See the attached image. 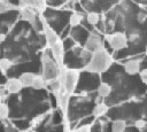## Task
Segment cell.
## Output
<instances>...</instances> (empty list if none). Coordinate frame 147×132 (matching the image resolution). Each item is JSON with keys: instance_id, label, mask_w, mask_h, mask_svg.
I'll use <instances>...</instances> for the list:
<instances>
[{"instance_id": "cb8c5ba5", "label": "cell", "mask_w": 147, "mask_h": 132, "mask_svg": "<svg viewBox=\"0 0 147 132\" xmlns=\"http://www.w3.org/2000/svg\"><path fill=\"white\" fill-rule=\"evenodd\" d=\"M8 78H6V73H0V85H5Z\"/></svg>"}, {"instance_id": "30bf717a", "label": "cell", "mask_w": 147, "mask_h": 132, "mask_svg": "<svg viewBox=\"0 0 147 132\" xmlns=\"http://www.w3.org/2000/svg\"><path fill=\"white\" fill-rule=\"evenodd\" d=\"M36 76H37V73H34V72L24 71V72H22V73L20 75L18 79H20V81L22 83L23 87H31L32 84H33V80H34Z\"/></svg>"}, {"instance_id": "484cf974", "label": "cell", "mask_w": 147, "mask_h": 132, "mask_svg": "<svg viewBox=\"0 0 147 132\" xmlns=\"http://www.w3.org/2000/svg\"><path fill=\"white\" fill-rule=\"evenodd\" d=\"M18 132H29L28 130H18Z\"/></svg>"}, {"instance_id": "7a4b0ae2", "label": "cell", "mask_w": 147, "mask_h": 132, "mask_svg": "<svg viewBox=\"0 0 147 132\" xmlns=\"http://www.w3.org/2000/svg\"><path fill=\"white\" fill-rule=\"evenodd\" d=\"M41 71H42L41 76L46 79V81L57 78L60 71V67L56 63V61L52 59L48 54H46V52L41 54Z\"/></svg>"}, {"instance_id": "ba28073f", "label": "cell", "mask_w": 147, "mask_h": 132, "mask_svg": "<svg viewBox=\"0 0 147 132\" xmlns=\"http://www.w3.org/2000/svg\"><path fill=\"white\" fill-rule=\"evenodd\" d=\"M3 86H5L6 91L8 92V94H17V93H20V92L23 90L22 83H21L20 79L16 78V77H10V78H8L7 81H6V84H5Z\"/></svg>"}, {"instance_id": "52a82bcc", "label": "cell", "mask_w": 147, "mask_h": 132, "mask_svg": "<svg viewBox=\"0 0 147 132\" xmlns=\"http://www.w3.org/2000/svg\"><path fill=\"white\" fill-rule=\"evenodd\" d=\"M53 53L54 60L56 61V63L59 64L60 69L63 70V59H64V44L62 42V40L60 39L53 47L49 48Z\"/></svg>"}, {"instance_id": "3957f363", "label": "cell", "mask_w": 147, "mask_h": 132, "mask_svg": "<svg viewBox=\"0 0 147 132\" xmlns=\"http://www.w3.org/2000/svg\"><path fill=\"white\" fill-rule=\"evenodd\" d=\"M105 39L114 51H122L129 46V39L124 32L118 31L114 33H107L105 34Z\"/></svg>"}, {"instance_id": "8fae6325", "label": "cell", "mask_w": 147, "mask_h": 132, "mask_svg": "<svg viewBox=\"0 0 147 132\" xmlns=\"http://www.w3.org/2000/svg\"><path fill=\"white\" fill-rule=\"evenodd\" d=\"M96 92H98L99 98H107V96H109L110 93H111V86H110L108 83L102 81V83L99 84V86H98V88H96Z\"/></svg>"}, {"instance_id": "ffe728a7", "label": "cell", "mask_w": 147, "mask_h": 132, "mask_svg": "<svg viewBox=\"0 0 147 132\" xmlns=\"http://www.w3.org/2000/svg\"><path fill=\"white\" fill-rule=\"evenodd\" d=\"M2 127L5 132H18V129L10 123H6L5 125H2Z\"/></svg>"}, {"instance_id": "e0dca14e", "label": "cell", "mask_w": 147, "mask_h": 132, "mask_svg": "<svg viewBox=\"0 0 147 132\" xmlns=\"http://www.w3.org/2000/svg\"><path fill=\"white\" fill-rule=\"evenodd\" d=\"M86 21L90 25H96L100 22V14L96 11H90L86 15Z\"/></svg>"}, {"instance_id": "ac0fdd59", "label": "cell", "mask_w": 147, "mask_h": 132, "mask_svg": "<svg viewBox=\"0 0 147 132\" xmlns=\"http://www.w3.org/2000/svg\"><path fill=\"white\" fill-rule=\"evenodd\" d=\"M10 114V109L8 107V104L0 102V121H6L8 118Z\"/></svg>"}, {"instance_id": "9c48e42d", "label": "cell", "mask_w": 147, "mask_h": 132, "mask_svg": "<svg viewBox=\"0 0 147 132\" xmlns=\"http://www.w3.org/2000/svg\"><path fill=\"white\" fill-rule=\"evenodd\" d=\"M140 60L130 59L124 63V71L127 75H137L140 71Z\"/></svg>"}, {"instance_id": "9a60e30c", "label": "cell", "mask_w": 147, "mask_h": 132, "mask_svg": "<svg viewBox=\"0 0 147 132\" xmlns=\"http://www.w3.org/2000/svg\"><path fill=\"white\" fill-rule=\"evenodd\" d=\"M126 129V123L124 119H116L111 124V131L113 132H124Z\"/></svg>"}, {"instance_id": "5b68a950", "label": "cell", "mask_w": 147, "mask_h": 132, "mask_svg": "<svg viewBox=\"0 0 147 132\" xmlns=\"http://www.w3.org/2000/svg\"><path fill=\"white\" fill-rule=\"evenodd\" d=\"M40 20H41V31L44 33V37H45V41H46V45L48 46V48L53 47L59 40H60V37L59 34L55 32V30L48 24L46 17L40 14Z\"/></svg>"}, {"instance_id": "2e32d148", "label": "cell", "mask_w": 147, "mask_h": 132, "mask_svg": "<svg viewBox=\"0 0 147 132\" xmlns=\"http://www.w3.org/2000/svg\"><path fill=\"white\" fill-rule=\"evenodd\" d=\"M46 85H47L46 79H45L42 76L37 75L36 78H34V80H33V84H32L31 87H33L34 90H42V88L46 87Z\"/></svg>"}, {"instance_id": "44dd1931", "label": "cell", "mask_w": 147, "mask_h": 132, "mask_svg": "<svg viewBox=\"0 0 147 132\" xmlns=\"http://www.w3.org/2000/svg\"><path fill=\"white\" fill-rule=\"evenodd\" d=\"M72 132H91V125H83V126L74 130Z\"/></svg>"}, {"instance_id": "4316f807", "label": "cell", "mask_w": 147, "mask_h": 132, "mask_svg": "<svg viewBox=\"0 0 147 132\" xmlns=\"http://www.w3.org/2000/svg\"><path fill=\"white\" fill-rule=\"evenodd\" d=\"M146 55H147V48H146Z\"/></svg>"}, {"instance_id": "7c38bea8", "label": "cell", "mask_w": 147, "mask_h": 132, "mask_svg": "<svg viewBox=\"0 0 147 132\" xmlns=\"http://www.w3.org/2000/svg\"><path fill=\"white\" fill-rule=\"evenodd\" d=\"M107 111H108V106L103 102H99V103L95 104L92 114H93L94 117H102L107 114Z\"/></svg>"}, {"instance_id": "d6986e66", "label": "cell", "mask_w": 147, "mask_h": 132, "mask_svg": "<svg viewBox=\"0 0 147 132\" xmlns=\"http://www.w3.org/2000/svg\"><path fill=\"white\" fill-rule=\"evenodd\" d=\"M14 9H20V8L11 6L10 3L7 2V0H0V14L7 13V11H9V10H14Z\"/></svg>"}, {"instance_id": "4fadbf2b", "label": "cell", "mask_w": 147, "mask_h": 132, "mask_svg": "<svg viewBox=\"0 0 147 132\" xmlns=\"http://www.w3.org/2000/svg\"><path fill=\"white\" fill-rule=\"evenodd\" d=\"M82 21H83V15L79 14V13H77V11H72V13L69 15L68 22H69V25H70L71 28H77V26L80 24Z\"/></svg>"}, {"instance_id": "6da1fadb", "label": "cell", "mask_w": 147, "mask_h": 132, "mask_svg": "<svg viewBox=\"0 0 147 132\" xmlns=\"http://www.w3.org/2000/svg\"><path fill=\"white\" fill-rule=\"evenodd\" d=\"M111 64H113L111 55L105 48H101L92 53L90 60L87 61V63L83 69L84 71H87V72L101 73L107 71L111 67Z\"/></svg>"}, {"instance_id": "5bb4252c", "label": "cell", "mask_w": 147, "mask_h": 132, "mask_svg": "<svg viewBox=\"0 0 147 132\" xmlns=\"http://www.w3.org/2000/svg\"><path fill=\"white\" fill-rule=\"evenodd\" d=\"M13 65H14V63H13L8 57H6V56L0 57V71H1L2 73L8 72V70H10Z\"/></svg>"}, {"instance_id": "d4e9b609", "label": "cell", "mask_w": 147, "mask_h": 132, "mask_svg": "<svg viewBox=\"0 0 147 132\" xmlns=\"http://www.w3.org/2000/svg\"><path fill=\"white\" fill-rule=\"evenodd\" d=\"M68 2H71V3H78V2H80V1H83V0H67Z\"/></svg>"}, {"instance_id": "603a6c76", "label": "cell", "mask_w": 147, "mask_h": 132, "mask_svg": "<svg viewBox=\"0 0 147 132\" xmlns=\"http://www.w3.org/2000/svg\"><path fill=\"white\" fill-rule=\"evenodd\" d=\"M136 126L139 129V130H141V129H144L145 126H146V122L144 121V119H138V121H136Z\"/></svg>"}, {"instance_id": "8992f818", "label": "cell", "mask_w": 147, "mask_h": 132, "mask_svg": "<svg viewBox=\"0 0 147 132\" xmlns=\"http://www.w3.org/2000/svg\"><path fill=\"white\" fill-rule=\"evenodd\" d=\"M84 48L87 49L88 52L93 53L95 51H99L101 48H105L103 44H102V39H101V36L93 32V33H90L86 41H85V45H84Z\"/></svg>"}, {"instance_id": "277c9868", "label": "cell", "mask_w": 147, "mask_h": 132, "mask_svg": "<svg viewBox=\"0 0 147 132\" xmlns=\"http://www.w3.org/2000/svg\"><path fill=\"white\" fill-rule=\"evenodd\" d=\"M80 71L78 69H67L63 73V87L64 92L71 94L75 92L78 80H79Z\"/></svg>"}, {"instance_id": "7402d4cb", "label": "cell", "mask_w": 147, "mask_h": 132, "mask_svg": "<svg viewBox=\"0 0 147 132\" xmlns=\"http://www.w3.org/2000/svg\"><path fill=\"white\" fill-rule=\"evenodd\" d=\"M139 73H140V78H141L142 83H145L147 85V69H144V70L139 71Z\"/></svg>"}]
</instances>
